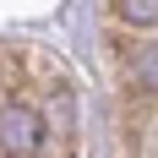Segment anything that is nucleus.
Segmentation results:
<instances>
[{"instance_id":"7ed1b4c3","label":"nucleus","mask_w":158,"mask_h":158,"mask_svg":"<svg viewBox=\"0 0 158 158\" xmlns=\"http://www.w3.org/2000/svg\"><path fill=\"white\" fill-rule=\"evenodd\" d=\"M114 16L131 27H158V0H114Z\"/></svg>"},{"instance_id":"f03ea898","label":"nucleus","mask_w":158,"mask_h":158,"mask_svg":"<svg viewBox=\"0 0 158 158\" xmlns=\"http://www.w3.org/2000/svg\"><path fill=\"white\" fill-rule=\"evenodd\" d=\"M131 87L147 93V98H158V44H147V49L131 55Z\"/></svg>"},{"instance_id":"f257e3e1","label":"nucleus","mask_w":158,"mask_h":158,"mask_svg":"<svg viewBox=\"0 0 158 158\" xmlns=\"http://www.w3.org/2000/svg\"><path fill=\"white\" fill-rule=\"evenodd\" d=\"M0 136H6V158H38L44 142H49V126H44V114L33 109L27 98H6Z\"/></svg>"}]
</instances>
